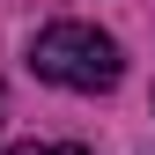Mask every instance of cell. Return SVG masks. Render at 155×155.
Wrapping results in <instances>:
<instances>
[{"mask_svg": "<svg viewBox=\"0 0 155 155\" xmlns=\"http://www.w3.org/2000/svg\"><path fill=\"white\" fill-rule=\"evenodd\" d=\"M30 67L45 74L52 89H74V96H104V89H118V74H126L118 45L96 22H52V30H37Z\"/></svg>", "mask_w": 155, "mask_h": 155, "instance_id": "obj_1", "label": "cell"}, {"mask_svg": "<svg viewBox=\"0 0 155 155\" xmlns=\"http://www.w3.org/2000/svg\"><path fill=\"white\" fill-rule=\"evenodd\" d=\"M8 155H89L81 140H59V148H52V140H22V148H8Z\"/></svg>", "mask_w": 155, "mask_h": 155, "instance_id": "obj_2", "label": "cell"}]
</instances>
